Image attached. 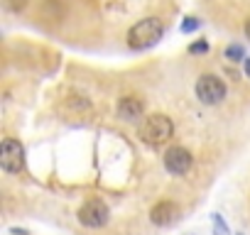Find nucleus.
<instances>
[{
    "mask_svg": "<svg viewBox=\"0 0 250 235\" xmlns=\"http://www.w3.org/2000/svg\"><path fill=\"white\" fill-rule=\"evenodd\" d=\"M165 35V25L160 18H145L128 30V47L130 49H150Z\"/></svg>",
    "mask_w": 250,
    "mask_h": 235,
    "instance_id": "1",
    "label": "nucleus"
},
{
    "mask_svg": "<svg viewBox=\"0 0 250 235\" xmlns=\"http://www.w3.org/2000/svg\"><path fill=\"white\" fill-rule=\"evenodd\" d=\"M189 52H191V54H206V52H208V44H206V42H194V44L189 47Z\"/></svg>",
    "mask_w": 250,
    "mask_h": 235,
    "instance_id": "12",
    "label": "nucleus"
},
{
    "mask_svg": "<svg viewBox=\"0 0 250 235\" xmlns=\"http://www.w3.org/2000/svg\"><path fill=\"white\" fill-rule=\"evenodd\" d=\"M110 218V208L101 198H91L79 208V223L86 228H103Z\"/></svg>",
    "mask_w": 250,
    "mask_h": 235,
    "instance_id": "5",
    "label": "nucleus"
},
{
    "mask_svg": "<svg viewBox=\"0 0 250 235\" xmlns=\"http://www.w3.org/2000/svg\"><path fill=\"white\" fill-rule=\"evenodd\" d=\"M194 93L204 105H216L226 98V83L213 74H204V76H199V81L194 86Z\"/></svg>",
    "mask_w": 250,
    "mask_h": 235,
    "instance_id": "3",
    "label": "nucleus"
},
{
    "mask_svg": "<svg viewBox=\"0 0 250 235\" xmlns=\"http://www.w3.org/2000/svg\"><path fill=\"white\" fill-rule=\"evenodd\" d=\"M226 59L228 61H243L245 59V49L240 44H228L226 47Z\"/></svg>",
    "mask_w": 250,
    "mask_h": 235,
    "instance_id": "9",
    "label": "nucleus"
},
{
    "mask_svg": "<svg viewBox=\"0 0 250 235\" xmlns=\"http://www.w3.org/2000/svg\"><path fill=\"white\" fill-rule=\"evenodd\" d=\"M199 27H201V20L199 18H184V22H182V32L184 35H189V32H194Z\"/></svg>",
    "mask_w": 250,
    "mask_h": 235,
    "instance_id": "11",
    "label": "nucleus"
},
{
    "mask_svg": "<svg viewBox=\"0 0 250 235\" xmlns=\"http://www.w3.org/2000/svg\"><path fill=\"white\" fill-rule=\"evenodd\" d=\"M143 113H145V105L135 96H125V98L118 100V118L125 123H138L143 118Z\"/></svg>",
    "mask_w": 250,
    "mask_h": 235,
    "instance_id": "7",
    "label": "nucleus"
},
{
    "mask_svg": "<svg viewBox=\"0 0 250 235\" xmlns=\"http://www.w3.org/2000/svg\"><path fill=\"white\" fill-rule=\"evenodd\" d=\"M172 133H174V125H172V120L167 115H147L145 120H143V125H140V137H143V142H147V145H152V147H160V145H165V142H169V137H172Z\"/></svg>",
    "mask_w": 250,
    "mask_h": 235,
    "instance_id": "2",
    "label": "nucleus"
},
{
    "mask_svg": "<svg viewBox=\"0 0 250 235\" xmlns=\"http://www.w3.org/2000/svg\"><path fill=\"white\" fill-rule=\"evenodd\" d=\"M0 167L8 174H20L25 169V147L18 140L13 137L3 140V145H0Z\"/></svg>",
    "mask_w": 250,
    "mask_h": 235,
    "instance_id": "4",
    "label": "nucleus"
},
{
    "mask_svg": "<svg viewBox=\"0 0 250 235\" xmlns=\"http://www.w3.org/2000/svg\"><path fill=\"white\" fill-rule=\"evenodd\" d=\"M191 152L189 150H184V147H169L167 152H165V169L169 172V174H174V176H182V174H187L189 169H191Z\"/></svg>",
    "mask_w": 250,
    "mask_h": 235,
    "instance_id": "6",
    "label": "nucleus"
},
{
    "mask_svg": "<svg viewBox=\"0 0 250 235\" xmlns=\"http://www.w3.org/2000/svg\"><path fill=\"white\" fill-rule=\"evenodd\" d=\"M211 223H213V233L216 235H230V230H228V225H226V220H223L221 213H213L211 215Z\"/></svg>",
    "mask_w": 250,
    "mask_h": 235,
    "instance_id": "10",
    "label": "nucleus"
},
{
    "mask_svg": "<svg viewBox=\"0 0 250 235\" xmlns=\"http://www.w3.org/2000/svg\"><path fill=\"white\" fill-rule=\"evenodd\" d=\"M177 215H179V208H177V203H172V201H160V203L152 206V211H150V220H152L155 225H172V223L177 220Z\"/></svg>",
    "mask_w": 250,
    "mask_h": 235,
    "instance_id": "8",
    "label": "nucleus"
},
{
    "mask_svg": "<svg viewBox=\"0 0 250 235\" xmlns=\"http://www.w3.org/2000/svg\"><path fill=\"white\" fill-rule=\"evenodd\" d=\"M10 233H13V235H30V233H27V230H22V228H13Z\"/></svg>",
    "mask_w": 250,
    "mask_h": 235,
    "instance_id": "13",
    "label": "nucleus"
},
{
    "mask_svg": "<svg viewBox=\"0 0 250 235\" xmlns=\"http://www.w3.org/2000/svg\"><path fill=\"white\" fill-rule=\"evenodd\" d=\"M245 37H248V39H250V20H248V22H245Z\"/></svg>",
    "mask_w": 250,
    "mask_h": 235,
    "instance_id": "14",
    "label": "nucleus"
},
{
    "mask_svg": "<svg viewBox=\"0 0 250 235\" xmlns=\"http://www.w3.org/2000/svg\"><path fill=\"white\" fill-rule=\"evenodd\" d=\"M245 74L250 76V59H248V64H245Z\"/></svg>",
    "mask_w": 250,
    "mask_h": 235,
    "instance_id": "15",
    "label": "nucleus"
}]
</instances>
